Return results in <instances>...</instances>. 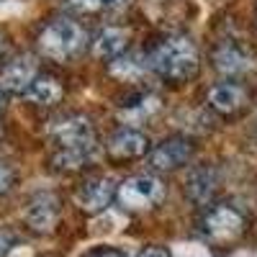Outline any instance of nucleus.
<instances>
[{"label":"nucleus","instance_id":"f257e3e1","mask_svg":"<svg viewBox=\"0 0 257 257\" xmlns=\"http://www.w3.org/2000/svg\"><path fill=\"white\" fill-rule=\"evenodd\" d=\"M147 64L167 82H188L198 75L201 54L196 41L185 34H170L162 36L157 44L149 49Z\"/></svg>","mask_w":257,"mask_h":257},{"label":"nucleus","instance_id":"f03ea898","mask_svg":"<svg viewBox=\"0 0 257 257\" xmlns=\"http://www.w3.org/2000/svg\"><path fill=\"white\" fill-rule=\"evenodd\" d=\"M49 137L57 147L59 167L77 170L95 157L98 137H95L90 118H85V116H64L54 121V126L49 128Z\"/></svg>","mask_w":257,"mask_h":257},{"label":"nucleus","instance_id":"7ed1b4c3","mask_svg":"<svg viewBox=\"0 0 257 257\" xmlns=\"http://www.w3.org/2000/svg\"><path fill=\"white\" fill-rule=\"evenodd\" d=\"M198 231H201V237L213 247H231L244 237L247 219L237 206L216 203L203 213V219L198 224Z\"/></svg>","mask_w":257,"mask_h":257},{"label":"nucleus","instance_id":"20e7f679","mask_svg":"<svg viewBox=\"0 0 257 257\" xmlns=\"http://www.w3.org/2000/svg\"><path fill=\"white\" fill-rule=\"evenodd\" d=\"M85 44V31L72 18H54L39 34V49L52 59H70Z\"/></svg>","mask_w":257,"mask_h":257},{"label":"nucleus","instance_id":"39448f33","mask_svg":"<svg viewBox=\"0 0 257 257\" xmlns=\"http://www.w3.org/2000/svg\"><path fill=\"white\" fill-rule=\"evenodd\" d=\"M118 201L126 211H147V208H155L162 196H165V185L157 175H132L126 178L118 185Z\"/></svg>","mask_w":257,"mask_h":257},{"label":"nucleus","instance_id":"423d86ee","mask_svg":"<svg viewBox=\"0 0 257 257\" xmlns=\"http://www.w3.org/2000/svg\"><path fill=\"white\" fill-rule=\"evenodd\" d=\"M196 147H193L190 139L185 137H170L165 142H160L155 149H149V165L160 173H167V170H178L183 165L190 162Z\"/></svg>","mask_w":257,"mask_h":257},{"label":"nucleus","instance_id":"0eeeda50","mask_svg":"<svg viewBox=\"0 0 257 257\" xmlns=\"http://www.w3.org/2000/svg\"><path fill=\"white\" fill-rule=\"evenodd\" d=\"M247 100H249L247 88L234 80H221L216 85H211L208 90V105L221 116H237L239 111L247 108Z\"/></svg>","mask_w":257,"mask_h":257},{"label":"nucleus","instance_id":"6e6552de","mask_svg":"<svg viewBox=\"0 0 257 257\" xmlns=\"http://www.w3.org/2000/svg\"><path fill=\"white\" fill-rule=\"evenodd\" d=\"M213 64L224 75H244L254 67L252 52L234 39H224L213 47Z\"/></svg>","mask_w":257,"mask_h":257},{"label":"nucleus","instance_id":"1a4fd4ad","mask_svg":"<svg viewBox=\"0 0 257 257\" xmlns=\"http://www.w3.org/2000/svg\"><path fill=\"white\" fill-rule=\"evenodd\" d=\"M113 193H118V190H116V183H113L111 178L100 175V178L85 180V183L77 188V193H75V201H77V206H80L82 211L98 213V211H103L105 206L111 203Z\"/></svg>","mask_w":257,"mask_h":257},{"label":"nucleus","instance_id":"9d476101","mask_svg":"<svg viewBox=\"0 0 257 257\" xmlns=\"http://www.w3.org/2000/svg\"><path fill=\"white\" fill-rule=\"evenodd\" d=\"M105 147H108V155L113 160H123V162L149 155V139L142 132L128 128V126L118 128V132L108 139V144H105Z\"/></svg>","mask_w":257,"mask_h":257},{"label":"nucleus","instance_id":"9b49d317","mask_svg":"<svg viewBox=\"0 0 257 257\" xmlns=\"http://www.w3.org/2000/svg\"><path fill=\"white\" fill-rule=\"evenodd\" d=\"M34 80H36V64L31 57H16L0 72V85L13 93H26Z\"/></svg>","mask_w":257,"mask_h":257},{"label":"nucleus","instance_id":"f8f14e48","mask_svg":"<svg viewBox=\"0 0 257 257\" xmlns=\"http://www.w3.org/2000/svg\"><path fill=\"white\" fill-rule=\"evenodd\" d=\"M57 216H59V206H57V198L52 193H39V196H34L29 208H26V221L36 231H49L57 224Z\"/></svg>","mask_w":257,"mask_h":257},{"label":"nucleus","instance_id":"ddd939ff","mask_svg":"<svg viewBox=\"0 0 257 257\" xmlns=\"http://www.w3.org/2000/svg\"><path fill=\"white\" fill-rule=\"evenodd\" d=\"M216 185H219V175H216V170L208 167V165L196 167V170H193V173L188 175V180H185L188 196L196 201V203L211 201V196L216 193Z\"/></svg>","mask_w":257,"mask_h":257},{"label":"nucleus","instance_id":"4468645a","mask_svg":"<svg viewBox=\"0 0 257 257\" xmlns=\"http://www.w3.org/2000/svg\"><path fill=\"white\" fill-rule=\"evenodd\" d=\"M160 98L157 95H152V93H142V95H137V98H132L128 103H123V108H121V118H123V123L132 128V126H139V123H144L147 118H152L157 111H160Z\"/></svg>","mask_w":257,"mask_h":257},{"label":"nucleus","instance_id":"2eb2a0df","mask_svg":"<svg viewBox=\"0 0 257 257\" xmlns=\"http://www.w3.org/2000/svg\"><path fill=\"white\" fill-rule=\"evenodd\" d=\"M126 41H128V31H126V29L105 26V29L95 36V41H93V52H95V57L113 59V57H118V54L126 49Z\"/></svg>","mask_w":257,"mask_h":257},{"label":"nucleus","instance_id":"dca6fc26","mask_svg":"<svg viewBox=\"0 0 257 257\" xmlns=\"http://www.w3.org/2000/svg\"><path fill=\"white\" fill-rule=\"evenodd\" d=\"M24 95L36 105H54L62 98V85L49 75H36V80L29 85V90Z\"/></svg>","mask_w":257,"mask_h":257},{"label":"nucleus","instance_id":"f3484780","mask_svg":"<svg viewBox=\"0 0 257 257\" xmlns=\"http://www.w3.org/2000/svg\"><path fill=\"white\" fill-rule=\"evenodd\" d=\"M126 0H70V6L85 13H100V11H116Z\"/></svg>","mask_w":257,"mask_h":257},{"label":"nucleus","instance_id":"a211bd4d","mask_svg":"<svg viewBox=\"0 0 257 257\" xmlns=\"http://www.w3.org/2000/svg\"><path fill=\"white\" fill-rule=\"evenodd\" d=\"M85 257H128V254L118 247H95L90 252H85Z\"/></svg>","mask_w":257,"mask_h":257},{"label":"nucleus","instance_id":"6ab92c4d","mask_svg":"<svg viewBox=\"0 0 257 257\" xmlns=\"http://www.w3.org/2000/svg\"><path fill=\"white\" fill-rule=\"evenodd\" d=\"M11 188H13V170L6 162H0V193H8Z\"/></svg>","mask_w":257,"mask_h":257},{"label":"nucleus","instance_id":"aec40b11","mask_svg":"<svg viewBox=\"0 0 257 257\" xmlns=\"http://www.w3.org/2000/svg\"><path fill=\"white\" fill-rule=\"evenodd\" d=\"M123 62H126V59H116V62H113V64H116V67H111V70H113V75H123V72H121ZM139 70H142V62L134 57V59H132V67H128V72H139Z\"/></svg>","mask_w":257,"mask_h":257},{"label":"nucleus","instance_id":"412c9836","mask_svg":"<svg viewBox=\"0 0 257 257\" xmlns=\"http://www.w3.org/2000/svg\"><path fill=\"white\" fill-rule=\"evenodd\" d=\"M137 257H170V252L165 247H144Z\"/></svg>","mask_w":257,"mask_h":257},{"label":"nucleus","instance_id":"4be33fe9","mask_svg":"<svg viewBox=\"0 0 257 257\" xmlns=\"http://www.w3.org/2000/svg\"><path fill=\"white\" fill-rule=\"evenodd\" d=\"M8 247H11V237H8L6 231H0V257L8 252Z\"/></svg>","mask_w":257,"mask_h":257},{"label":"nucleus","instance_id":"5701e85b","mask_svg":"<svg viewBox=\"0 0 257 257\" xmlns=\"http://www.w3.org/2000/svg\"><path fill=\"white\" fill-rule=\"evenodd\" d=\"M0 108H3V95H0Z\"/></svg>","mask_w":257,"mask_h":257}]
</instances>
